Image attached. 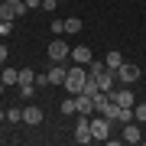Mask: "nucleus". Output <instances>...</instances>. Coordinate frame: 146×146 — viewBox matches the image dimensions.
I'll return each instance as SVG.
<instances>
[{
  "label": "nucleus",
  "mask_w": 146,
  "mask_h": 146,
  "mask_svg": "<svg viewBox=\"0 0 146 146\" xmlns=\"http://www.w3.org/2000/svg\"><path fill=\"white\" fill-rule=\"evenodd\" d=\"M23 123L39 127L42 123V107H23Z\"/></svg>",
  "instance_id": "nucleus-10"
},
{
  "label": "nucleus",
  "mask_w": 146,
  "mask_h": 146,
  "mask_svg": "<svg viewBox=\"0 0 146 146\" xmlns=\"http://www.w3.org/2000/svg\"><path fill=\"white\" fill-rule=\"evenodd\" d=\"M84 81H88V68H84V65H72V68H68V75H65V84H62V88L75 98V94H81Z\"/></svg>",
  "instance_id": "nucleus-1"
},
{
  "label": "nucleus",
  "mask_w": 146,
  "mask_h": 146,
  "mask_svg": "<svg viewBox=\"0 0 146 146\" xmlns=\"http://www.w3.org/2000/svg\"><path fill=\"white\" fill-rule=\"evenodd\" d=\"M7 120H10V123H20V120H23V110L10 107V110H7Z\"/></svg>",
  "instance_id": "nucleus-20"
},
{
  "label": "nucleus",
  "mask_w": 146,
  "mask_h": 146,
  "mask_svg": "<svg viewBox=\"0 0 146 146\" xmlns=\"http://www.w3.org/2000/svg\"><path fill=\"white\" fill-rule=\"evenodd\" d=\"M0 20H7V23L20 20V16H16V3H10V0H3V3H0Z\"/></svg>",
  "instance_id": "nucleus-12"
},
{
  "label": "nucleus",
  "mask_w": 146,
  "mask_h": 146,
  "mask_svg": "<svg viewBox=\"0 0 146 146\" xmlns=\"http://www.w3.org/2000/svg\"><path fill=\"white\" fill-rule=\"evenodd\" d=\"M20 84H36V72L33 68H23L20 72Z\"/></svg>",
  "instance_id": "nucleus-19"
},
{
  "label": "nucleus",
  "mask_w": 146,
  "mask_h": 146,
  "mask_svg": "<svg viewBox=\"0 0 146 146\" xmlns=\"http://www.w3.org/2000/svg\"><path fill=\"white\" fill-rule=\"evenodd\" d=\"M0 81L3 84H20V72L16 68H0Z\"/></svg>",
  "instance_id": "nucleus-14"
},
{
  "label": "nucleus",
  "mask_w": 146,
  "mask_h": 146,
  "mask_svg": "<svg viewBox=\"0 0 146 146\" xmlns=\"http://www.w3.org/2000/svg\"><path fill=\"white\" fill-rule=\"evenodd\" d=\"M94 136H91V117H84V114H78V123H75V143H91Z\"/></svg>",
  "instance_id": "nucleus-4"
},
{
  "label": "nucleus",
  "mask_w": 146,
  "mask_h": 146,
  "mask_svg": "<svg viewBox=\"0 0 146 146\" xmlns=\"http://www.w3.org/2000/svg\"><path fill=\"white\" fill-rule=\"evenodd\" d=\"M10 3H20V0H10Z\"/></svg>",
  "instance_id": "nucleus-26"
},
{
  "label": "nucleus",
  "mask_w": 146,
  "mask_h": 146,
  "mask_svg": "<svg viewBox=\"0 0 146 146\" xmlns=\"http://www.w3.org/2000/svg\"><path fill=\"white\" fill-rule=\"evenodd\" d=\"M91 136H94L98 143L110 140V120H107L104 114H91Z\"/></svg>",
  "instance_id": "nucleus-2"
},
{
  "label": "nucleus",
  "mask_w": 146,
  "mask_h": 146,
  "mask_svg": "<svg viewBox=\"0 0 146 146\" xmlns=\"http://www.w3.org/2000/svg\"><path fill=\"white\" fill-rule=\"evenodd\" d=\"M104 65L110 68V72H117V68L123 65V55H120L117 49H114V52H107V55H104Z\"/></svg>",
  "instance_id": "nucleus-13"
},
{
  "label": "nucleus",
  "mask_w": 146,
  "mask_h": 146,
  "mask_svg": "<svg viewBox=\"0 0 146 146\" xmlns=\"http://www.w3.org/2000/svg\"><path fill=\"white\" fill-rule=\"evenodd\" d=\"M7 62V46H0V65Z\"/></svg>",
  "instance_id": "nucleus-24"
},
{
  "label": "nucleus",
  "mask_w": 146,
  "mask_h": 146,
  "mask_svg": "<svg viewBox=\"0 0 146 146\" xmlns=\"http://www.w3.org/2000/svg\"><path fill=\"white\" fill-rule=\"evenodd\" d=\"M107 94H110V101L120 104V107H133V104H136V98H133L130 88H114V91H107Z\"/></svg>",
  "instance_id": "nucleus-6"
},
{
  "label": "nucleus",
  "mask_w": 146,
  "mask_h": 146,
  "mask_svg": "<svg viewBox=\"0 0 146 146\" xmlns=\"http://www.w3.org/2000/svg\"><path fill=\"white\" fill-rule=\"evenodd\" d=\"M3 117H7V110H0V120H3Z\"/></svg>",
  "instance_id": "nucleus-25"
},
{
  "label": "nucleus",
  "mask_w": 146,
  "mask_h": 146,
  "mask_svg": "<svg viewBox=\"0 0 146 146\" xmlns=\"http://www.w3.org/2000/svg\"><path fill=\"white\" fill-rule=\"evenodd\" d=\"M114 81H117V75L110 72V68H107V72H101V75H98V88H101V91H114V88H117Z\"/></svg>",
  "instance_id": "nucleus-11"
},
{
  "label": "nucleus",
  "mask_w": 146,
  "mask_h": 146,
  "mask_svg": "<svg viewBox=\"0 0 146 146\" xmlns=\"http://www.w3.org/2000/svg\"><path fill=\"white\" fill-rule=\"evenodd\" d=\"M0 91H3V81H0Z\"/></svg>",
  "instance_id": "nucleus-27"
},
{
  "label": "nucleus",
  "mask_w": 146,
  "mask_h": 146,
  "mask_svg": "<svg viewBox=\"0 0 146 146\" xmlns=\"http://www.w3.org/2000/svg\"><path fill=\"white\" fill-rule=\"evenodd\" d=\"M81 26H84V23H81V16H68V20H65V33H68V36L81 33Z\"/></svg>",
  "instance_id": "nucleus-15"
},
{
  "label": "nucleus",
  "mask_w": 146,
  "mask_h": 146,
  "mask_svg": "<svg viewBox=\"0 0 146 146\" xmlns=\"http://www.w3.org/2000/svg\"><path fill=\"white\" fill-rule=\"evenodd\" d=\"M23 3H26V7H29V10H33V7H39V3H42V0H23Z\"/></svg>",
  "instance_id": "nucleus-23"
},
{
  "label": "nucleus",
  "mask_w": 146,
  "mask_h": 146,
  "mask_svg": "<svg viewBox=\"0 0 146 146\" xmlns=\"http://www.w3.org/2000/svg\"><path fill=\"white\" fill-rule=\"evenodd\" d=\"M65 58H72V49H68V42L65 39H52L49 42V62H65Z\"/></svg>",
  "instance_id": "nucleus-3"
},
{
  "label": "nucleus",
  "mask_w": 146,
  "mask_h": 146,
  "mask_svg": "<svg viewBox=\"0 0 146 146\" xmlns=\"http://www.w3.org/2000/svg\"><path fill=\"white\" fill-rule=\"evenodd\" d=\"M10 29H13V23H7V20L0 23V36H10Z\"/></svg>",
  "instance_id": "nucleus-22"
},
{
  "label": "nucleus",
  "mask_w": 146,
  "mask_h": 146,
  "mask_svg": "<svg viewBox=\"0 0 146 146\" xmlns=\"http://www.w3.org/2000/svg\"><path fill=\"white\" fill-rule=\"evenodd\" d=\"M114 75H117V81H120V84H133L136 78H140V68H136L133 62H123Z\"/></svg>",
  "instance_id": "nucleus-5"
},
{
  "label": "nucleus",
  "mask_w": 146,
  "mask_h": 146,
  "mask_svg": "<svg viewBox=\"0 0 146 146\" xmlns=\"http://www.w3.org/2000/svg\"><path fill=\"white\" fill-rule=\"evenodd\" d=\"M58 3H62V0H58Z\"/></svg>",
  "instance_id": "nucleus-28"
},
{
  "label": "nucleus",
  "mask_w": 146,
  "mask_h": 146,
  "mask_svg": "<svg viewBox=\"0 0 146 146\" xmlns=\"http://www.w3.org/2000/svg\"><path fill=\"white\" fill-rule=\"evenodd\" d=\"M101 72H107V65H104V58H91V62H88V75H91V78H98Z\"/></svg>",
  "instance_id": "nucleus-16"
},
{
  "label": "nucleus",
  "mask_w": 146,
  "mask_h": 146,
  "mask_svg": "<svg viewBox=\"0 0 146 146\" xmlns=\"http://www.w3.org/2000/svg\"><path fill=\"white\" fill-rule=\"evenodd\" d=\"M123 143H143V133H140V123L136 120L123 123Z\"/></svg>",
  "instance_id": "nucleus-8"
},
{
  "label": "nucleus",
  "mask_w": 146,
  "mask_h": 146,
  "mask_svg": "<svg viewBox=\"0 0 146 146\" xmlns=\"http://www.w3.org/2000/svg\"><path fill=\"white\" fill-rule=\"evenodd\" d=\"M58 110H62V114H78V104H75V98H72V94H68L62 104H58Z\"/></svg>",
  "instance_id": "nucleus-17"
},
{
  "label": "nucleus",
  "mask_w": 146,
  "mask_h": 146,
  "mask_svg": "<svg viewBox=\"0 0 146 146\" xmlns=\"http://www.w3.org/2000/svg\"><path fill=\"white\" fill-rule=\"evenodd\" d=\"M49 29H52V33H65V20H58V16H55V20H52V26H49Z\"/></svg>",
  "instance_id": "nucleus-21"
},
{
  "label": "nucleus",
  "mask_w": 146,
  "mask_h": 146,
  "mask_svg": "<svg viewBox=\"0 0 146 146\" xmlns=\"http://www.w3.org/2000/svg\"><path fill=\"white\" fill-rule=\"evenodd\" d=\"M133 120L136 123H146V101L143 104H133Z\"/></svg>",
  "instance_id": "nucleus-18"
},
{
  "label": "nucleus",
  "mask_w": 146,
  "mask_h": 146,
  "mask_svg": "<svg viewBox=\"0 0 146 146\" xmlns=\"http://www.w3.org/2000/svg\"><path fill=\"white\" fill-rule=\"evenodd\" d=\"M75 104H78V114H84V117L94 114V98H88V94H75Z\"/></svg>",
  "instance_id": "nucleus-9"
},
{
  "label": "nucleus",
  "mask_w": 146,
  "mask_h": 146,
  "mask_svg": "<svg viewBox=\"0 0 146 146\" xmlns=\"http://www.w3.org/2000/svg\"><path fill=\"white\" fill-rule=\"evenodd\" d=\"M91 58H94V52H91L88 46H75V49H72V62H75V65H84V68H88Z\"/></svg>",
  "instance_id": "nucleus-7"
}]
</instances>
